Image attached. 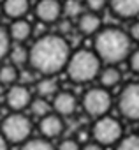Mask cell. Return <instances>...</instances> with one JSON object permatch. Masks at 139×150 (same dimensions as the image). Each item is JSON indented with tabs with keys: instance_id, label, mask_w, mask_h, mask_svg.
<instances>
[{
	"instance_id": "6da1fadb",
	"label": "cell",
	"mask_w": 139,
	"mask_h": 150,
	"mask_svg": "<svg viewBox=\"0 0 139 150\" xmlns=\"http://www.w3.org/2000/svg\"><path fill=\"white\" fill-rule=\"evenodd\" d=\"M71 46L60 34H44L28 48V65L42 76H55L65 69Z\"/></svg>"
},
{
	"instance_id": "7a4b0ae2",
	"label": "cell",
	"mask_w": 139,
	"mask_h": 150,
	"mask_svg": "<svg viewBox=\"0 0 139 150\" xmlns=\"http://www.w3.org/2000/svg\"><path fill=\"white\" fill-rule=\"evenodd\" d=\"M132 39L128 32H123L118 27H106L100 28L95 34L93 39V51L100 58V62H106L107 65H116L128 58L132 51Z\"/></svg>"
},
{
	"instance_id": "3957f363",
	"label": "cell",
	"mask_w": 139,
	"mask_h": 150,
	"mask_svg": "<svg viewBox=\"0 0 139 150\" xmlns=\"http://www.w3.org/2000/svg\"><path fill=\"white\" fill-rule=\"evenodd\" d=\"M102 62L93 50H78L71 53L65 65L67 76L74 83H88L99 76Z\"/></svg>"
},
{
	"instance_id": "277c9868",
	"label": "cell",
	"mask_w": 139,
	"mask_h": 150,
	"mask_svg": "<svg viewBox=\"0 0 139 150\" xmlns=\"http://www.w3.org/2000/svg\"><path fill=\"white\" fill-rule=\"evenodd\" d=\"M0 132L4 134V138L9 143H25L30 134H32V122L28 117H25L20 111H14L11 115H7L2 120L0 125Z\"/></svg>"
},
{
	"instance_id": "5b68a950",
	"label": "cell",
	"mask_w": 139,
	"mask_h": 150,
	"mask_svg": "<svg viewBox=\"0 0 139 150\" xmlns=\"http://www.w3.org/2000/svg\"><path fill=\"white\" fill-rule=\"evenodd\" d=\"M121 134H123V129H121V124L113 118V117H107V115H102L95 120L93 127H92V136L97 143L100 145H113V143H118L121 139Z\"/></svg>"
},
{
	"instance_id": "8992f818",
	"label": "cell",
	"mask_w": 139,
	"mask_h": 150,
	"mask_svg": "<svg viewBox=\"0 0 139 150\" xmlns=\"http://www.w3.org/2000/svg\"><path fill=\"white\" fill-rule=\"evenodd\" d=\"M111 104H113L111 94L104 87L90 88L83 96V110L90 117H95V118H99L102 115H107V111L111 110Z\"/></svg>"
},
{
	"instance_id": "52a82bcc",
	"label": "cell",
	"mask_w": 139,
	"mask_h": 150,
	"mask_svg": "<svg viewBox=\"0 0 139 150\" xmlns=\"http://www.w3.org/2000/svg\"><path fill=\"white\" fill-rule=\"evenodd\" d=\"M118 110L128 120H139V83H128L118 96Z\"/></svg>"
},
{
	"instance_id": "ba28073f",
	"label": "cell",
	"mask_w": 139,
	"mask_h": 150,
	"mask_svg": "<svg viewBox=\"0 0 139 150\" xmlns=\"http://www.w3.org/2000/svg\"><path fill=\"white\" fill-rule=\"evenodd\" d=\"M35 18L42 25H51L62 20V0H37L34 6Z\"/></svg>"
},
{
	"instance_id": "9c48e42d",
	"label": "cell",
	"mask_w": 139,
	"mask_h": 150,
	"mask_svg": "<svg viewBox=\"0 0 139 150\" xmlns=\"http://www.w3.org/2000/svg\"><path fill=\"white\" fill-rule=\"evenodd\" d=\"M32 101V92L27 85H11L6 92V104L13 110V111H21L25 108L30 106Z\"/></svg>"
},
{
	"instance_id": "30bf717a",
	"label": "cell",
	"mask_w": 139,
	"mask_h": 150,
	"mask_svg": "<svg viewBox=\"0 0 139 150\" xmlns=\"http://www.w3.org/2000/svg\"><path fill=\"white\" fill-rule=\"evenodd\" d=\"M76 28H78V32L83 34V35H95V34L102 28V20H100L99 13L83 11V13L76 18Z\"/></svg>"
},
{
	"instance_id": "8fae6325",
	"label": "cell",
	"mask_w": 139,
	"mask_h": 150,
	"mask_svg": "<svg viewBox=\"0 0 139 150\" xmlns=\"http://www.w3.org/2000/svg\"><path fill=\"white\" fill-rule=\"evenodd\" d=\"M107 6L120 20H134L139 16V0H107Z\"/></svg>"
},
{
	"instance_id": "7c38bea8",
	"label": "cell",
	"mask_w": 139,
	"mask_h": 150,
	"mask_svg": "<svg viewBox=\"0 0 139 150\" xmlns=\"http://www.w3.org/2000/svg\"><path fill=\"white\" fill-rule=\"evenodd\" d=\"M78 108V99L72 92H56L53 96V110L60 117H71Z\"/></svg>"
},
{
	"instance_id": "4fadbf2b",
	"label": "cell",
	"mask_w": 139,
	"mask_h": 150,
	"mask_svg": "<svg viewBox=\"0 0 139 150\" xmlns=\"http://www.w3.org/2000/svg\"><path fill=\"white\" fill-rule=\"evenodd\" d=\"M39 129H41V134L46 138V139H53V138H58L62 132H63V120L58 113H48L44 115L42 118H39Z\"/></svg>"
},
{
	"instance_id": "5bb4252c",
	"label": "cell",
	"mask_w": 139,
	"mask_h": 150,
	"mask_svg": "<svg viewBox=\"0 0 139 150\" xmlns=\"http://www.w3.org/2000/svg\"><path fill=\"white\" fill-rule=\"evenodd\" d=\"M7 32H9L11 41L23 44L25 41H28L34 35V25L30 21H27L25 18H18V20H13V23L7 28Z\"/></svg>"
},
{
	"instance_id": "9a60e30c",
	"label": "cell",
	"mask_w": 139,
	"mask_h": 150,
	"mask_svg": "<svg viewBox=\"0 0 139 150\" xmlns=\"http://www.w3.org/2000/svg\"><path fill=\"white\" fill-rule=\"evenodd\" d=\"M30 11V0H4L2 2V14L11 20L25 18Z\"/></svg>"
},
{
	"instance_id": "2e32d148",
	"label": "cell",
	"mask_w": 139,
	"mask_h": 150,
	"mask_svg": "<svg viewBox=\"0 0 139 150\" xmlns=\"http://www.w3.org/2000/svg\"><path fill=\"white\" fill-rule=\"evenodd\" d=\"M99 81H100V87L113 88V87H116L121 81V72L114 65H107V67L100 69V72H99Z\"/></svg>"
},
{
	"instance_id": "e0dca14e",
	"label": "cell",
	"mask_w": 139,
	"mask_h": 150,
	"mask_svg": "<svg viewBox=\"0 0 139 150\" xmlns=\"http://www.w3.org/2000/svg\"><path fill=\"white\" fill-rule=\"evenodd\" d=\"M35 90L41 97H51L58 92V81L55 76H44L35 83Z\"/></svg>"
},
{
	"instance_id": "ac0fdd59",
	"label": "cell",
	"mask_w": 139,
	"mask_h": 150,
	"mask_svg": "<svg viewBox=\"0 0 139 150\" xmlns=\"http://www.w3.org/2000/svg\"><path fill=\"white\" fill-rule=\"evenodd\" d=\"M20 80V71L14 64H6L0 67V85L11 87Z\"/></svg>"
},
{
	"instance_id": "d6986e66",
	"label": "cell",
	"mask_w": 139,
	"mask_h": 150,
	"mask_svg": "<svg viewBox=\"0 0 139 150\" xmlns=\"http://www.w3.org/2000/svg\"><path fill=\"white\" fill-rule=\"evenodd\" d=\"M7 57L11 58V64H14L16 67H21V65L28 64V48H25L23 44L16 42V46H11Z\"/></svg>"
},
{
	"instance_id": "ffe728a7",
	"label": "cell",
	"mask_w": 139,
	"mask_h": 150,
	"mask_svg": "<svg viewBox=\"0 0 139 150\" xmlns=\"http://www.w3.org/2000/svg\"><path fill=\"white\" fill-rule=\"evenodd\" d=\"M85 11V6L79 2V0H63L62 2V14L65 16V18H78L81 13Z\"/></svg>"
},
{
	"instance_id": "44dd1931",
	"label": "cell",
	"mask_w": 139,
	"mask_h": 150,
	"mask_svg": "<svg viewBox=\"0 0 139 150\" xmlns=\"http://www.w3.org/2000/svg\"><path fill=\"white\" fill-rule=\"evenodd\" d=\"M30 111H32V115L34 117H37V118H42L44 115H48L49 113V110H51V106H49V103L46 101V97H41V96H37L35 99L32 97V101H30Z\"/></svg>"
},
{
	"instance_id": "7402d4cb",
	"label": "cell",
	"mask_w": 139,
	"mask_h": 150,
	"mask_svg": "<svg viewBox=\"0 0 139 150\" xmlns=\"http://www.w3.org/2000/svg\"><path fill=\"white\" fill-rule=\"evenodd\" d=\"M20 150H55V146L46 138H35V139H27Z\"/></svg>"
},
{
	"instance_id": "603a6c76",
	"label": "cell",
	"mask_w": 139,
	"mask_h": 150,
	"mask_svg": "<svg viewBox=\"0 0 139 150\" xmlns=\"http://www.w3.org/2000/svg\"><path fill=\"white\" fill-rule=\"evenodd\" d=\"M9 50H11L9 32H7V28H4L2 25H0V60H4L9 55Z\"/></svg>"
},
{
	"instance_id": "cb8c5ba5",
	"label": "cell",
	"mask_w": 139,
	"mask_h": 150,
	"mask_svg": "<svg viewBox=\"0 0 139 150\" xmlns=\"http://www.w3.org/2000/svg\"><path fill=\"white\" fill-rule=\"evenodd\" d=\"M116 150H139V136L137 134H130L125 136L118 141Z\"/></svg>"
},
{
	"instance_id": "d4e9b609",
	"label": "cell",
	"mask_w": 139,
	"mask_h": 150,
	"mask_svg": "<svg viewBox=\"0 0 139 150\" xmlns=\"http://www.w3.org/2000/svg\"><path fill=\"white\" fill-rule=\"evenodd\" d=\"M85 7L93 13H100L107 7V0H85Z\"/></svg>"
},
{
	"instance_id": "484cf974",
	"label": "cell",
	"mask_w": 139,
	"mask_h": 150,
	"mask_svg": "<svg viewBox=\"0 0 139 150\" xmlns=\"http://www.w3.org/2000/svg\"><path fill=\"white\" fill-rule=\"evenodd\" d=\"M127 60H128L130 69H132L135 74H139V48H137V50H132Z\"/></svg>"
},
{
	"instance_id": "4316f807",
	"label": "cell",
	"mask_w": 139,
	"mask_h": 150,
	"mask_svg": "<svg viewBox=\"0 0 139 150\" xmlns=\"http://www.w3.org/2000/svg\"><path fill=\"white\" fill-rule=\"evenodd\" d=\"M56 150H81V148H79V143L76 139H63L56 146Z\"/></svg>"
},
{
	"instance_id": "83f0119b",
	"label": "cell",
	"mask_w": 139,
	"mask_h": 150,
	"mask_svg": "<svg viewBox=\"0 0 139 150\" xmlns=\"http://www.w3.org/2000/svg\"><path fill=\"white\" fill-rule=\"evenodd\" d=\"M128 35H130V39H132V41H135V42H139V21H134V23L130 25V30H128Z\"/></svg>"
},
{
	"instance_id": "f1b7e54d",
	"label": "cell",
	"mask_w": 139,
	"mask_h": 150,
	"mask_svg": "<svg viewBox=\"0 0 139 150\" xmlns=\"http://www.w3.org/2000/svg\"><path fill=\"white\" fill-rule=\"evenodd\" d=\"M83 150H104V148H102V145H100V143L92 141V143H86V145L83 146Z\"/></svg>"
},
{
	"instance_id": "f546056e",
	"label": "cell",
	"mask_w": 139,
	"mask_h": 150,
	"mask_svg": "<svg viewBox=\"0 0 139 150\" xmlns=\"http://www.w3.org/2000/svg\"><path fill=\"white\" fill-rule=\"evenodd\" d=\"M7 145H9V141L4 138L2 132H0V150H7Z\"/></svg>"
},
{
	"instance_id": "4dcf8cb0",
	"label": "cell",
	"mask_w": 139,
	"mask_h": 150,
	"mask_svg": "<svg viewBox=\"0 0 139 150\" xmlns=\"http://www.w3.org/2000/svg\"><path fill=\"white\" fill-rule=\"evenodd\" d=\"M0 16H2V4H0Z\"/></svg>"
}]
</instances>
